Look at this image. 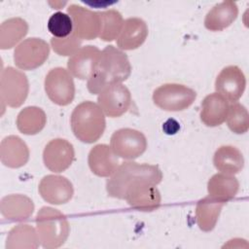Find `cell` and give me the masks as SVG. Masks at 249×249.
<instances>
[{
    "mask_svg": "<svg viewBox=\"0 0 249 249\" xmlns=\"http://www.w3.org/2000/svg\"><path fill=\"white\" fill-rule=\"evenodd\" d=\"M246 78L242 70L235 65H229L221 70L215 81L216 91L229 102H236L243 94Z\"/></svg>",
    "mask_w": 249,
    "mask_h": 249,
    "instance_id": "obj_13",
    "label": "cell"
},
{
    "mask_svg": "<svg viewBox=\"0 0 249 249\" xmlns=\"http://www.w3.org/2000/svg\"><path fill=\"white\" fill-rule=\"evenodd\" d=\"M73 76L62 67H55L49 71L45 78V91L48 97L59 106L70 104L75 96Z\"/></svg>",
    "mask_w": 249,
    "mask_h": 249,
    "instance_id": "obj_7",
    "label": "cell"
},
{
    "mask_svg": "<svg viewBox=\"0 0 249 249\" xmlns=\"http://www.w3.org/2000/svg\"><path fill=\"white\" fill-rule=\"evenodd\" d=\"M0 159L4 165L10 168H18L28 161L29 149L20 137L9 135L1 141Z\"/></svg>",
    "mask_w": 249,
    "mask_h": 249,
    "instance_id": "obj_18",
    "label": "cell"
},
{
    "mask_svg": "<svg viewBox=\"0 0 249 249\" xmlns=\"http://www.w3.org/2000/svg\"><path fill=\"white\" fill-rule=\"evenodd\" d=\"M99 16L101 25L98 37L106 42L117 39L124 24L121 13L117 10L111 9L99 13Z\"/></svg>",
    "mask_w": 249,
    "mask_h": 249,
    "instance_id": "obj_29",
    "label": "cell"
},
{
    "mask_svg": "<svg viewBox=\"0 0 249 249\" xmlns=\"http://www.w3.org/2000/svg\"><path fill=\"white\" fill-rule=\"evenodd\" d=\"M224 204L225 203L211 197L210 196L197 202L196 207V220L201 231H210L215 228Z\"/></svg>",
    "mask_w": 249,
    "mask_h": 249,
    "instance_id": "obj_25",
    "label": "cell"
},
{
    "mask_svg": "<svg viewBox=\"0 0 249 249\" xmlns=\"http://www.w3.org/2000/svg\"><path fill=\"white\" fill-rule=\"evenodd\" d=\"M38 190L45 201L56 205L68 202L74 194L73 185L66 177L53 174L44 176Z\"/></svg>",
    "mask_w": 249,
    "mask_h": 249,
    "instance_id": "obj_14",
    "label": "cell"
},
{
    "mask_svg": "<svg viewBox=\"0 0 249 249\" xmlns=\"http://www.w3.org/2000/svg\"><path fill=\"white\" fill-rule=\"evenodd\" d=\"M0 211L4 218L11 221H22L34 211V203L24 195H9L1 199Z\"/></svg>",
    "mask_w": 249,
    "mask_h": 249,
    "instance_id": "obj_22",
    "label": "cell"
},
{
    "mask_svg": "<svg viewBox=\"0 0 249 249\" xmlns=\"http://www.w3.org/2000/svg\"><path fill=\"white\" fill-rule=\"evenodd\" d=\"M229 107V101L221 94L210 93L201 103L200 120L207 126H218L226 121Z\"/></svg>",
    "mask_w": 249,
    "mask_h": 249,
    "instance_id": "obj_20",
    "label": "cell"
},
{
    "mask_svg": "<svg viewBox=\"0 0 249 249\" xmlns=\"http://www.w3.org/2000/svg\"><path fill=\"white\" fill-rule=\"evenodd\" d=\"M101 52L95 46L81 47L67 61V68L69 73L80 80H86L93 73Z\"/></svg>",
    "mask_w": 249,
    "mask_h": 249,
    "instance_id": "obj_15",
    "label": "cell"
},
{
    "mask_svg": "<svg viewBox=\"0 0 249 249\" xmlns=\"http://www.w3.org/2000/svg\"><path fill=\"white\" fill-rule=\"evenodd\" d=\"M75 159L73 145L62 138L51 140L43 151V160L45 166L55 173L66 170Z\"/></svg>",
    "mask_w": 249,
    "mask_h": 249,
    "instance_id": "obj_12",
    "label": "cell"
},
{
    "mask_svg": "<svg viewBox=\"0 0 249 249\" xmlns=\"http://www.w3.org/2000/svg\"><path fill=\"white\" fill-rule=\"evenodd\" d=\"M97 102L104 115L110 118H118L130 108L131 94L129 89L122 83L113 84L98 93Z\"/></svg>",
    "mask_w": 249,
    "mask_h": 249,
    "instance_id": "obj_10",
    "label": "cell"
},
{
    "mask_svg": "<svg viewBox=\"0 0 249 249\" xmlns=\"http://www.w3.org/2000/svg\"><path fill=\"white\" fill-rule=\"evenodd\" d=\"M47 117L45 112L36 106H28L22 109L17 117L18 129L27 135L40 132L46 125Z\"/></svg>",
    "mask_w": 249,
    "mask_h": 249,
    "instance_id": "obj_28",
    "label": "cell"
},
{
    "mask_svg": "<svg viewBox=\"0 0 249 249\" xmlns=\"http://www.w3.org/2000/svg\"><path fill=\"white\" fill-rule=\"evenodd\" d=\"M28 32L27 22L20 18H12L1 23L0 49L8 50L20 42Z\"/></svg>",
    "mask_w": 249,
    "mask_h": 249,
    "instance_id": "obj_27",
    "label": "cell"
},
{
    "mask_svg": "<svg viewBox=\"0 0 249 249\" xmlns=\"http://www.w3.org/2000/svg\"><path fill=\"white\" fill-rule=\"evenodd\" d=\"M50 47L40 38H27L19 43L14 52V61L21 70H33L41 66L49 57Z\"/></svg>",
    "mask_w": 249,
    "mask_h": 249,
    "instance_id": "obj_9",
    "label": "cell"
},
{
    "mask_svg": "<svg viewBox=\"0 0 249 249\" xmlns=\"http://www.w3.org/2000/svg\"><path fill=\"white\" fill-rule=\"evenodd\" d=\"M131 73V65L127 55L118 48L109 45L101 51L98 63L88 80V89L98 94L103 89L113 84H121Z\"/></svg>",
    "mask_w": 249,
    "mask_h": 249,
    "instance_id": "obj_2",
    "label": "cell"
},
{
    "mask_svg": "<svg viewBox=\"0 0 249 249\" xmlns=\"http://www.w3.org/2000/svg\"><path fill=\"white\" fill-rule=\"evenodd\" d=\"M238 8L233 1H224L215 5L206 15L204 26L210 31H222L237 18Z\"/></svg>",
    "mask_w": 249,
    "mask_h": 249,
    "instance_id": "obj_21",
    "label": "cell"
},
{
    "mask_svg": "<svg viewBox=\"0 0 249 249\" xmlns=\"http://www.w3.org/2000/svg\"><path fill=\"white\" fill-rule=\"evenodd\" d=\"M196 98V92L184 85L169 83L154 90L153 101L164 111H183L189 108Z\"/></svg>",
    "mask_w": 249,
    "mask_h": 249,
    "instance_id": "obj_5",
    "label": "cell"
},
{
    "mask_svg": "<svg viewBox=\"0 0 249 249\" xmlns=\"http://www.w3.org/2000/svg\"><path fill=\"white\" fill-rule=\"evenodd\" d=\"M226 120L229 128L236 134L245 133L249 128V114L247 109L238 102H233L230 105Z\"/></svg>",
    "mask_w": 249,
    "mask_h": 249,
    "instance_id": "obj_30",
    "label": "cell"
},
{
    "mask_svg": "<svg viewBox=\"0 0 249 249\" xmlns=\"http://www.w3.org/2000/svg\"><path fill=\"white\" fill-rule=\"evenodd\" d=\"M147 36V23L140 18H128L124 20L122 30L117 38V45L121 50L132 51L139 48Z\"/></svg>",
    "mask_w": 249,
    "mask_h": 249,
    "instance_id": "obj_17",
    "label": "cell"
},
{
    "mask_svg": "<svg viewBox=\"0 0 249 249\" xmlns=\"http://www.w3.org/2000/svg\"><path fill=\"white\" fill-rule=\"evenodd\" d=\"M82 40L76 37L73 33L65 38H54L51 39V46L57 54L67 56L73 55L81 46Z\"/></svg>",
    "mask_w": 249,
    "mask_h": 249,
    "instance_id": "obj_32",
    "label": "cell"
},
{
    "mask_svg": "<svg viewBox=\"0 0 249 249\" xmlns=\"http://www.w3.org/2000/svg\"><path fill=\"white\" fill-rule=\"evenodd\" d=\"M110 147L116 156L124 160H134L146 151L147 139L139 130L121 128L112 134Z\"/></svg>",
    "mask_w": 249,
    "mask_h": 249,
    "instance_id": "obj_8",
    "label": "cell"
},
{
    "mask_svg": "<svg viewBox=\"0 0 249 249\" xmlns=\"http://www.w3.org/2000/svg\"><path fill=\"white\" fill-rule=\"evenodd\" d=\"M48 30L54 38H65L73 33V22L68 14L56 12L48 20Z\"/></svg>",
    "mask_w": 249,
    "mask_h": 249,
    "instance_id": "obj_31",
    "label": "cell"
},
{
    "mask_svg": "<svg viewBox=\"0 0 249 249\" xmlns=\"http://www.w3.org/2000/svg\"><path fill=\"white\" fill-rule=\"evenodd\" d=\"M124 199L134 209L153 211L160 207L161 196L156 186L142 184L129 189Z\"/></svg>",
    "mask_w": 249,
    "mask_h": 249,
    "instance_id": "obj_19",
    "label": "cell"
},
{
    "mask_svg": "<svg viewBox=\"0 0 249 249\" xmlns=\"http://www.w3.org/2000/svg\"><path fill=\"white\" fill-rule=\"evenodd\" d=\"M74 135L84 143H93L103 134L106 126L105 115L98 104L84 101L78 104L70 118Z\"/></svg>",
    "mask_w": 249,
    "mask_h": 249,
    "instance_id": "obj_3",
    "label": "cell"
},
{
    "mask_svg": "<svg viewBox=\"0 0 249 249\" xmlns=\"http://www.w3.org/2000/svg\"><path fill=\"white\" fill-rule=\"evenodd\" d=\"M88 163L93 174L99 177H110L118 168L119 160L110 146L98 144L89 151Z\"/></svg>",
    "mask_w": 249,
    "mask_h": 249,
    "instance_id": "obj_16",
    "label": "cell"
},
{
    "mask_svg": "<svg viewBox=\"0 0 249 249\" xmlns=\"http://www.w3.org/2000/svg\"><path fill=\"white\" fill-rule=\"evenodd\" d=\"M36 230L44 248L53 249L63 245L69 235V223L63 213L53 207H42L36 216Z\"/></svg>",
    "mask_w": 249,
    "mask_h": 249,
    "instance_id": "obj_4",
    "label": "cell"
},
{
    "mask_svg": "<svg viewBox=\"0 0 249 249\" xmlns=\"http://www.w3.org/2000/svg\"><path fill=\"white\" fill-rule=\"evenodd\" d=\"M40 239L32 226L20 224L14 227L7 236V249H35L40 245Z\"/></svg>",
    "mask_w": 249,
    "mask_h": 249,
    "instance_id": "obj_26",
    "label": "cell"
},
{
    "mask_svg": "<svg viewBox=\"0 0 249 249\" xmlns=\"http://www.w3.org/2000/svg\"><path fill=\"white\" fill-rule=\"evenodd\" d=\"M67 13L73 22V34L80 40H92L99 36L101 25L99 13L77 4H71L67 8Z\"/></svg>",
    "mask_w": 249,
    "mask_h": 249,
    "instance_id": "obj_11",
    "label": "cell"
},
{
    "mask_svg": "<svg viewBox=\"0 0 249 249\" xmlns=\"http://www.w3.org/2000/svg\"><path fill=\"white\" fill-rule=\"evenodd\" d=\"M162 180V172L158 165L124 161L106 182L109 196L124 199L126 192L138 185L148 184L157 186Z\"/></svg>",
    "mask_w": 249,
    "mask_h": 249,
    "instance_id": "obj_1",
    "label": "cell"
},
{
    "mask_svg": "<svg viewBox=\"0 0 249 249\" xmlns=\"http://www.w3.org/2000/svg\"><path fill=\"white\" fill-rule=\"evenodd\" d=\"M29 91V83L26 75L11 66L1 72L0 94L1 101L6 105L18 108L21 106Z\"/></svg>",
    "mask_w": 249,
    "mask_h": 249,
    "instance_id": "obj_6",
    "label": "cell"
},
{
    "mask_svg": "<svg viewBox=\"0 0 249 249\" xmlns=\"http://www.w3.org/2000/svg\"><path fill=\"white\" fill-rule=\"evenodd\" d=\"M239 189L238 180L231 174H214L207 183V191L211 197L226 203L231 200Z\"/></svg>",
    "mask_w": 249,
    "mask_h": 249,
    "instance_id": "obj_23",
    "label": "cell"
},
{
    "mask_svg": "<svg viewBox=\"0 0 249 249\" xmlns=\"http://www.w3.org/2000/svg\"><path fill=\"white\" fill-rule=\"evenodd\" d=\"M213 163L222 173L233 175L243 168L244 159L242 153L236 147L224 145L216 150Z\"/></svg>",
    "mask_w": 249,
    "mask_h": 249,
    "instance_id": "obj_24",
    "label": "cell"
}]
</instances>
